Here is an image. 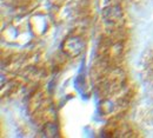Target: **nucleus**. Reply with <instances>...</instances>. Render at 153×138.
<instances>
[{
  "instance_id": "f257e3e1",
  "label": "nucleus",
  "mask_w": 153,
  "mask_h": 138,
  "mask_svg": "<svg viewBox=\"0 0 153 138\" xmlns=\"http://www.w3.org/2000/svg\"><path fill=\"white\" fill-rule=\"evenodd\" d=\"M82 50V43L79 38H70L67 39L62 45V51L70 56V57H76Z\"/></svg>"
}]
</instances>
